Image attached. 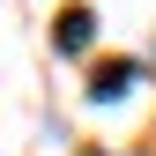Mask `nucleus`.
I'll list each match as a JSON object with an SVG mask.
<instances>
[{
    "label": "nucleus",
    "mask_w": 156,
    "mask_h": 156,
    "mask_svg": "<svg viewBox=\"0 0 156 156\" xmlns=\"http://www.w3.org/2000/svg\"><path fill=\"white\" fill-rule=\"evenodd\" d=\"M89 30H97V15H89V8H67V15H60V45H67V52H82V45H89Z\"/></svg>",
    "instance_id": "f257e3e1"
},
{
    "label": "nucleus",
    "mask_w": 156,
    "mask_h": 156,
    "mask_svg": "<svg viewBox=\"0 0 156 156\" xmlns=\"http://www.w3.org/2000/svg\"><path fill=\"white\" fill-rule=\"evenodd\" d=\"M126 82H134V67H126V60H112V67H97V82H89V97L104 104V97H119Z\"/></svg>",
    "instance_id": "f03ea898"
}]
</instances>
